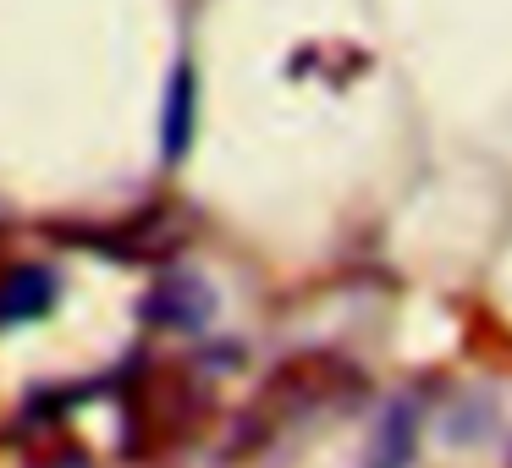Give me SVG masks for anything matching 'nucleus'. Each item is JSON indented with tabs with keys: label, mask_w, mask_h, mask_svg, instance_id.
Returning a JSON list of instances; mask_svg holds the SVG:
<instances>
[{
	"label": "nucleus",
	"mask_w": 512,
	"mask_h": 468,
	"mask_svg": "<svg viewBox=\"0 0 512 468\" xmlns=\"http://www.w3.org/2000/svg\"><path fill=\"white\" fill-rule=\"evenodd\" d=\"M193 105H199V94H193V72L177 67V78H171L166 89V122H160V149H166V160H182L193 144Z\"/></svg>",
	"instance_id": "obj_3"
},
{
	"label": "nucleus",
	"mask_w": 512,
	"mask_h": 468,
	"mask_svg": "<svg viewBox=\"0 0 512 468\" xmlns=\"http://www.w3.org/2000/svg\"><path fill=\"white\" fill-rule=\"evenodd\" d=\"M56 309V276L45 265H17L0 276V325H28Z\"/></svg>",
	"instance_id": "obj_1"
},
{
	"label": "nucleus",
	"mask_w": 512,
	"mask_h": 468,
	"mask_svg": "<svg viewBox=\"0 0 512 468\" xmlns=\"http://www.w3.org/2000/svg\"><path fill=\"white\" fill-rule=\"evenodd\" d=\"M408 441H413V424H408V408H397L380 430V446H375V468H402L408 463Z\"/></svg>",
	"instance_id": "obj_4"
},
{
	"label": "nucleus",
	"mask_w": 512,
	"mask_h": 468,
	"mask_svg": "<svg viewBox=\"0 0 512 468\" xmlns=\"http://www.w3.org/2000/svg\"><path fill=\"white\" fill-rule=\"evenodd\" d=\"M144 314L160 320V325H177V331H193V325H204L215 314V298H210V287L193 281V276H166L155 292H149Z\"/></svg>",
	"instance_id": "obj_2"
}]
</instances>
